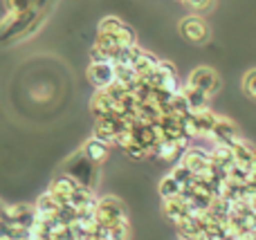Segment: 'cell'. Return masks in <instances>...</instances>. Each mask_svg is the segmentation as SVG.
I'll use <instances>...</instances> for the list:
<instances>
[{"instance_id": "6da1fadb", "label": "cell", "mask_w": 256, "mask_h": 240, "mask_svg": "<svg viewBox=\"0 0 256 240\" xmlns=\"http://www.w3.org/2000/svg\"><path fill=\"white\" fill-rule=\"evenodd\" d=\"M63 173L70 175L72 180H76V182L81 184V187L86 189H97V182H99V164H94L92 160H88L86 157V153L76 151L74 155L70 157V160L63 164Z\"/></svg>"}, {"instance_id": "7a4b0ae2", "label": "cell", "mask_w": 256, "mask_h": 240, "mask_svg": "<svg viewBox=\"0 0 256 240\" xmlns=\"http://www.w3.org/2000/svg\"><path fill=\"white\" fill-rule=\"evenodd\" d=\"M94 220L102 227H112L128 220V211L126 205L115 196H104L97 198V207H94Z\"/></svg>"}, {"instance_id": "3957f363", "label": "cell", "mask_w": 256, "mask_h": 240, "mask_svg": "<svg viewBox=\"0 0 256 240\" xmlns=\"http://www.w3.org/2000/svg\"><path fill=\"white\" fill-rule=\"evenodd\" d=\"M218 121V115L212 108H200V110H191L184 117V130L189 139H209L214 126Z\"/></svg>"}, {"instance_id": "277c9868", "label": "cell", "mask_w": 256, "mask_h": 240, "mask_svg": "<svg viewBox=\"0 0 256 240\" xmlns=\"http://www.w3.org/2000/svg\"><path fill=\"white\" fill-rule=\"evenodd\" d=\"M97 31L99 34H106L115 40L120 47H132L137 45V34L128 22H124L122 18L117 16H104L97 25Z\"/></svg>"}, {"instance_id": "5b68a950", "label": "cell", "mask_w": 256, "mask_h": 240, "mask_svg": "<svg viewBox=\"0 0 256 240\" xmlns=\"http://www.w3.org/2000/svg\"><path fill=\"white\" fill-rule=\"evenodd\" d=\"M36 16L38 9H30L25 13H4V18L0 20V43H18L20 34Z\"/></svg>"}, {"instance_id": "8992f818", "label": "cell", "mask_w": 256, "mask_h": 240, "mask_svg": "<svg viewBox=\"0 0 256 240\" xmlns=\"http://www.w3.org/2000/svg\"><path fill=\"white\" fill-rule=\"evenodd\" d=\"M178 29H180L182 38L194 45H204L209 40V36H212V27H209V22L204 20L200 13H189V16H184L178 22Z\"/></svg>"}, {"instance_id": "52a82bcc", "label": "cell", "mask_w": 256, "mask_h": 240, "mask_svg": "<svg viewBox=\"0 0 256 240\" xmlns=\"http://www.w3.org/2000/svg\"><path fill=\"white\" fill-rule=\"evenodd\" d=\"M184 83H189V85H194V88L202 90L207 97H216V94L220 92V88H222L220 74H218L214 67H209V65L194 67V70L189 72V76H186Z\"/></svg>"}, {"instance_id": "ba28073f", "label": "cell", "mask_w": 256, "mask_h": 240, "mask_svg": "<svg viewBox=\"0 0 256 240\" xmlns=\"http://www.w3.org/2000/svg\"><path fill=\"white\" fill-rule=\"evenodd\" d=\"M86 76L94 85V90H106L108 85L115 83V65L112 61H90Z\"/></svg>"}, {"instance_id": "9c48e42d", "label": "cell", "mask_w": 256, "mask_h": 240, "mask_svg": "<svg viewBox=\"0 0 256 240\" xmlns=\"http://www.w3.org/2000/svg\"><path fill=\"white\" fill-rule=\"evenodd\" d=\"M240 139V130L236 126V121H232L230 117H220L218 115V121L214 126L212 135H209V142L212 144H225V146H234Z\"/></svg>"}, {"instance_id": "30bf717a", "label": "cell", "mask_w": 256, "mask_h": 240, "mask_svg": "<svg viewBox=\"0 0 256 240\" xmlns=\"http://www.w3.org/2000/svg\"><path fill=\"white\" fill-rule=\"evenodd\" d=\"M180 164H184L194 175H202L204 171L212 166V155H209V151H204V148L189 146L182 153Z\"/></svg>"}, {"instance_id": "8fae6325", "label": "cell", "mask_w": 256, "mask_h": 240, "mask_svg": "<svg viewBox=\"0 0 256 240\" xmlns=\"http://www.w3.org/2000/svg\"><path fill=\"white\" fill-rule=\"evenodd\" d=\"M79 189H81V184L76 182V180H72L70 175L61 173V175H56V178L52 180V184H50L48 191L52 193L61 205H70L72 198H74V193L79 191Z\"/></svg>"}, {"instance_id": "7c38bea8", "label": "cell", "mask_w": 256, "mask_h": 240, "mask_svg": "<svg viewBox=\"0 0 256 240\" xmlns=\"http://www.w3.org/2000/svg\"><path fill=\"white\" fill-rule=\"evenodd\" d=\"M2 216L9 220V223L18 225V227L22 229H32L36 223V209L34 205H25V202H20V205H9L4 207Z\"/></svg>"}, {"instance_id": "4fadbf2b", "label": "cell", "mask_w": 256, "mask_h": 240, "mask_svg": "<svg viewBox=\"0 0 256 240\" xmlns=\"http://www.w3.org/2000/svg\"><path fill=\"white\" fill-rule=\"evenodd\" d=\"M162 211L173 225H180L182 220H186L189 216H194V209L186 202V198L178 196V198H168V200H162Z\"/></svg>"}, {"instance_id": "5bb4252c", "label": "cell", "mask_w": 256, "mask_h": 240, "mask_svg": "<svg viewBox=\"0 0 256 240\" xmlns=\"http://www.w3.org/2000/svg\"><path fill=\"white\" fill-rule=\"evenodd\" d=\"M90 112H92L94 119L115 115V101L110 99V94L106 90H94L92 99H90Z\"/></svg>"}, {"instance_id": "9a60e30c", "label": "cell", "mask_w": 256, "mask_h": 240, "mask_svg": "<svg viewBox=\"0 0 256 240\" xmlns=\"http://www.w3.org/2000/svg\"><path fill=\"white\" fill-rule=\"evenodd\" d=\"M81 151L86 153L88 160H92L94 164H99V166H102L104 162L108 160V155H110V146H108L106 142H102V139H97V137H90L88 142L81 146Z\"/></svg>"}, {"instance_id": "2e32d148", "label": "cell", "mask_w": 256, "mask_h": 240, "mask_svg": "<svg viewBox=\"0 0 256 240\" xmlns=\"http://www.w3.org/2000/svg\"><path fill=\"white\" fill-rule=\"evenodd\" d=\"M232 151H234V162H236V164L243 166V169H248V171H252L254 157H256V148L252 146V144L245 142V139L240 137L238 142L232 146Z\"/></svg>"}, {"instance_id": "e0dca14e", "label": "cell", "mask_w": 256, "mask_h": 240, "mask_svg": "<svg viewBox=\"0 0 256 240\" xmlns=\"http://www.w3.org/2000/svg\"><path fill=\"white\" fill-rule=\"evenodd\" d=\"M61 202L56 200V198L52 196L50 191H45L43 196L36 200L34 209H36V218H56L58 211H61Z\"/></svg>"}, {"instance_id": "ac0fdd59", "label": "cell", "mask_w": 256, "mask_h": 240, "mask_svg": "<svg viewBox=\"0 0 256 240\" xmlns=\"http://www.w3.org/2000/svg\"><path fill=\"white\" fill-rule=\"evenodd\" d=\"M158 63H160V58L155 56V54H150V52H146V49H140L137 52V56L132 58V70L137 72V76L140 79H144V76H148L150 72L158 67Z\"/></svg>"}, {"instance_id": "d6986e66", "label": "cell", "mask_w": 256, "mask_h": 240, "mask_svg": "<svg viewBox=\"0 0 256 240\" xmlns=\"http://www.w3.org/2000/svg\"><path fill=\"white\" fill-rule=\"evenodd\" d=\"M182 94H184V99H186V103H189L191 110L209 108V99H212V97H207L202 90L194 88V85H189V83H182Z\"/></svg>"}, {"instance_id": "ffe728a7", "label": "cell", "mask_w": 256, "mask_h": 240, "mask_svg": "<svg viewBox=\"0 0 256 240\" xmlns=\"http://www.w3.org/2000/svg\"><path fill=\"white\" fill-rule=\"evenodd\" d=\"M158 191H160V198H162V200H168V198H178V196H182V184L178 182V180L173 178L171 173H168V175H164V178L160 180Z\"/></svg>"}, {"instance_id": "44dd1931", "label": "cell", "mask_w": 256, "mask_h": 240, "mask_svg": "<svg viewBox=\"0 0 256 240\" xmlns=\"http://www.w3.org/2000/svg\"><path fill=\"white\" fill-rule=\"evenodd\" d=\"M171 175H173V178H176V180H178V182H180V184H182V189H186V187H189V184H191V182H194V180H196V175H194V173H191V171H189V169H186V166H184V164H180V162H178V164H176V166H173Z\"/></svg>"}, {"instance_id": "7402d4cb", "label": "cell", "mask_w": 256, "mask_h": 240, "mask_svg": "<svg viewBox=\"0 0 256 240\" xmlns=\"http://www.w3.org/2000/svg\"><path fill=\"white\" fill-rule=\"evenodd\" d=\"M4 9L7 13H25L34 7V0H4Z\"/></svg>"}, {"instance_id": "603a6c76", "label": "cell", "mask_w": 256, "mask_h": 240, "mask_svg": "<svg viewBox=\"0 0 256 240\" xmlns=\"http://www.w3.org/2000/svg\"><path fill=\"white\" fill-rule=\"evenodd\" d=\"M243 92L248 94L252 101H256V67H252V70L245 72V76H243Z\"/></svg>"}, {"instance_id": "cb8c5ba5", "label": "cell", "mask_w": 256, "mask_h": 240, "mask_svg": "<svg viewBox=\"0 0 256 240\" xmlns=\"http://www.w3.org/2000/svg\"><path fill=\"white\" fill-rule=\"evenodd\" d=\"M182 2H184L189 9H194L196 13H200V11H207V9H212L214 0H182Z\"/></svg>"}, {"instance_id": "d4e9b609", "label": "cell", "mask_w": 256, "mask_h": 240, "mask_svg": "<svg viewBox=\"0 0 256 240\" xmlns=\"http://www.w3.org/2000/svg\"><path fill=\"white\" fill-rule=\"evenodd\" d=\"M45 2H48V0H34V7H36V9H38V11H40V9L45 7Z\"/></svg>"}, {"instance_id": "484cf974", "label": "cell", "mask_w": 256, "mask_h": 240, "mask_svg": "<svg viewBox=\"0 0 256 240\" xmlns=\"http://www.w3.org/2000/svg\"><path fill=\"white\" fill-rule=\"evenodd\" d=\"M178 240H207L204 236H198V238H189V236H178Z\"/></svg>"}]
</instances>
